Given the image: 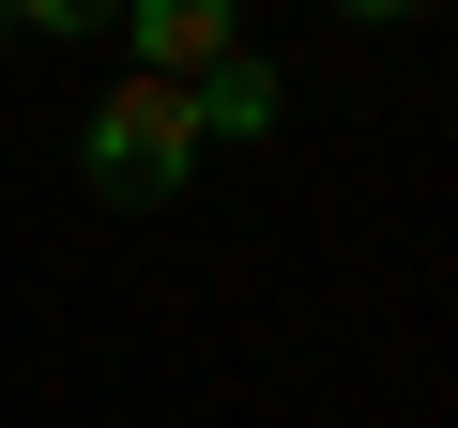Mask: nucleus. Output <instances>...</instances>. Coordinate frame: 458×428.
Segmentation results:
<instances>
[{"mask_svg": "<svg viewBox=\"0 0 458 428\" xmlns=\"http://www.w3.org/2000/svg\"><path fill=\"white\" fill-rule=\"evenodd\" d=\"M77 153H92V184H107V199H168V184L199 168V107H183L168 77H123V92L77 123Z\"/></svg>", "mask_w": 458, "mask_h": 428, "instance_id": "obj_1", "label": "nucleus"}, {"mask_svg": "<svg viewBox=\"0 0 458 428\" xmlns=\"http://www.w3.org/2000/svg\"><path fill=\"white\" fill-rule=\"evenodd\" d=\"M138 77H168V92H199L214 62H245V31H229V0H138Z\"/></svg>", "mask_w": 458, "mask_h": 428, "instance_id": "obj_2", "label": "nucleus"}, {"mask_svg": "<svg viewBox=\"0 0 458 428\" xmlns=\"http://www.w3.org/2000/svg\"><path fill=\"white\" fill-rule=\"evenodd\" d=\"M183 107H199V138H276V62H260V47H245V62H214Z\"/></svg>", "mask_w": 458, "mask_h": 428, "instance_id": "obj_3", "label": "nucleus"}, {"mask_svg": "<svg viewBox=\"0 0 458 428\" xmlns=\"http://www.w3.org/2000/svg\"><path fill=\"white\" fill-rule=\"evenodd\" d=\"M0 31H16V16H0Z\"/></svg>", "mask_w": 458, "mask_h": 428, "instance_id": "obj_4", "label": "nucleus"}]
</instances>
